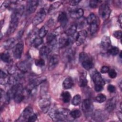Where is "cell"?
Returning a JSON list of instances; mask_svg holds the SVG:
<instances>
[{
    "instance_id": "cell-1",
    "label": "cell",
    "mask_w": 122,
    "mask_h": 122,
    "mask_svg": "<svg viewBox=\"0 0 122 122\" xmlns=\"http://www.w3.org/2000/svg\"><path fill=\"white\" fill-rule=\"evenodd\" d=\"M70 110L66 108L52 109L49 113L50 117L56 121H63L70 115Z\"/></svg>"
},
{
    "instance_id": "cell-2",
    "label": "cell",
    "mask_w": 122,
    "mask_h": 122,
    "mask_svg": "<svg viewBox=\"0 0 122 122\" xmlns=\"http://www.w3.org/2000/svg\"><path fill=\"white\" fill-rule=\"evenodd\" d=\"M79 61L82 67L87 70H89L93 67L92 58L86 52H82L79 54Z\"/></svg>"
},
{
    "instance_id": "cell-3",
    "label": "cell",
    "mask_w": 122,
    "mask_h": 122,
    "mask_svg": "<svg viewBox=\"0 0 122 122\" xmlns=\"http://www.w3.org/2000/svg\"><path fill=\"white\" fill-rule=\"evenodd\" d=\"M39 105L41 110L44 113H46L49 109L51 105V100L50 97L47 94L41 95V98L39 101Z\"/></svg>"
},
{
    "instance_id": "cell-4",
    "label": "cell",
    "mask_w": 122,
    "mask_h": 122,
    "mask_svg": "<svg viewBox=\"0 0 122 122\" xmlns=\"http://www.w3.org/2000/svg\"><path fill=\"white\" fill-rule=\"evenodd\" d=\"M75 34L73 36H69L65 34H62L59 39V45L60 48H64L70 45L73 41L75 40L76 38Z\"/></svg>"
},
{
    "instance_id": "cell-5",
    "label": "cell",
    "mask_w": 122,
    "mask_h": 122,
    "mask_svg": "<svg viewBox=\"0 0 122 122\" xmlns=\"http://www.w3.org/2000/svg\"><path fill=\"white\" fill-rule=\"evenodd\" d=\"M111 10L109 5L106 3L102 4L99 7V14L101 18L104 20H107L109 17Z\"/></svg>"
},
{
    "instance_id": "cell-6",
    "label": "cell",
    "mask_w": 122,
    "mask_h": 122,
    "mask_svg": "<svg viewBox=\"0 0 122 122\" xmlns=\"http://www.w3.org/2000/svg\"><path fill=\"white\" fill-rule=\"evenodd\" d=\"M46 16V12L44 8L41 9L37 13L32 20V23L34 25H37L41 23Z\"/></svg>"
},
{
    "instance_id": "cell-7",
    "label": "cell",
    "mask_w": 122,
    "mask_h": 122,
    "mask_svg": "<svg viewBox=\"0 0 122 122\" xmlns=\"http://www.w3.org/2000/svg\"><path fill=\"white\" fill-rule=\"evenodd\" d=\"M81 108L82 111L86 115L91 114L93 109L92 103L89 99H85L82 102Z\"/></svg>"
},
{
    "instance_id": "cell-8",
    "label": "cell",
    "mask_w": 122,
    "mask_h": 122,
    "mask_svg": "<svg viewBox=\"0 0 122 122\" xmlns=\"http://www.w3.org/2000/svg\"><path fill=\"white\" fill-rule=\"evenodd\" d=\"M33 113L32 108L28 106L26 107L22 112L18 121H28L29 118Z\"/></svg>"
},
{
    "instance_id": "cell-9",
    "label": "cell",
    "mask_w": 122,
    "mask_h": 122,
    "mask_svg": "<svg viewBox=\"0 0 122 122\" xmlns=\"http://www.w3.org/2000/svg\"><path fill=\"white\" fill-rule=\"evenodd\" d=\"M87 36V33L85 30H82L79 31L76 36L75 38V43L78 46L81 45L82 44Z\"/></svg>"
},
{
    "instance_id": "cell-10",
    "label": "cell",
    "mask_w": 122,
    "mask_h": 122,
    "mask_svg": "<svg viewBox=\"0 0 122 122\" xmlns=\"http://www.w3.org/2000/svg\"><path fill=\"white\" fill-rule=\"evenodd\" d=\"M92 119L97 122L104 121L107 119L106 114L101 110H96L92 115Z\"/></svg>"
},
{
    "instance_id": "cell-11",
    "label": "cell",
    "mask_w": 122,
    "mask_h": 122,
    "mask_svg": "<svg viewBox=\"0 0 122 122\" xmlns=\"http://www.w3.org/2000/svg\"><path fill=\"white\" fill-rule=\"evenodd\" d=\"M39 5L38 0H29L27 2L26 12L28 14L33 13L36 10Z\"/></svg>"
},
{
    "instance_id": "cell-12",
    "label": "cell",
    "mask_w": 122,
    "mask_h": 122,
    "mask_svg": "<svg viewBox=\"0 0 122 122\" xmlns=\"http://www.w3.org/2000/svg\"><path fill=\"white\" fill-rule=\"evenodd\" d=\"M23 50V44L19 42L16 44L13 50V56L15 58L19 59L21 58Z\"/></svg>"
},
{
    "instance_id": "cell-13",
    "label": "cell",
    "mask_w": 122,
    "mask_h": 122,
    "mask_svg": "<svg viewBox=\"0 0 122 122\" xmlns=\"http://www.w3.org/2000/svg\"><path fill=\"white\" fill-rule=\"evenodd\" d=\"M92 79L95 85H99L103 86L105 84L104 80L102 78L100 73L98 71H96L93 73Z\"/></svg>"
},
{
    "instance_id": "cell-14",
    "label": "cell",
    "mask_w": 122,
    "mask_h": 122,
    "mask_svg": "<svg viewBox=\"0 0 122 122\" xmlns=\"http://www.w3.org/2000/svg\"><path fill=\"white\" fill-rule=\"evenodd\" d=\"M59 62V57L57 55H52L49 62L48 64V69L49 70L51 71L53 70L58 64Z\"/></svg>"
},
{
    "instance_id": "cell-15",
    "label": "cell",
    "mask_w": 122,
    "mask_h": 122,
    "mask_svg": "<svg viewBox=\"0 0 122 122\" xmlns=\"http://www.w3.org/2000/svg\"><path fill=\"white\" fill-rule=\"evenodd\" d=\"M116 102V100L115 97L109 99L105 104L106 110L109 112H112L115 108Z\"/></svg>"
},
{
    "instance_id": "cell-16",
    "label": "cell",
    "mask_w": 122,
    "mask_h": 122,
    "mask_svg": "<svg viewBox=\"0 0 122 122\" xmlns=\"http://www.w3.org/2000/svg\"><path fill=\"white\" fill-rule=\"evenodd\" d=\"M58 21L62 27H65L68 21L66 13L64 12H61L58 16Z\"/></svg>"
},
{
    "instance_id": "cell-17",
    "label": "cell",
    "mask_w": 122,
    "mask_h": 122,
    "mask_svg": "<svg viewBox=\"0 0 122 122\" xmlns=\"http://www.w3.org/2000/svg\"><path fill=\"white\" fill-rule=\"evenodd\" d=\"M83 10L82 9L79 8L77 10H72L70 13L71 17L74 19H78L81 18L83 15Z\"/></svg>"
},
{
    "instance_id": "cell-18",
    "label": "cell",
    "mask_w": 122,
    "mask_h": 122,
    "mask_svg": "<svg viewBox=\"0 0 122 122\" xmlns=\"http://www.w3.org/2000/svg\"><path fill=\"white\" fill-rule=\"evenodd\" d=\"M101 47L103 50H108L111 46V41L108 36H105L102 37L101 43Z\"/></svg>"
},
{
    "instance_id": "cell-19",
    "label": "cell",
    "mask_w": 122,
    "mask_h": 122,
    "mask_svg": "<svg viewBox=\"0 0 122 122\" xmlns=\"http://www.w3.org/2000/svg\"><path fill=\"white\" fill-rule=\"evenodd\" d=\"M30 64L25 61H22L21 62H20L18 65L17 66L19 68V69L21 71L23 72V73L27 71L30 67Z\"/></svg>"
},
{
    "instance_id": "cell-20",
    "label": "cell",
    "mask_w": 122,
    "mask_h": 122,
    "mask_svg": "<svg viewBox=\"0 0 122 122\" xmlns=\"http://www.w3.org/2000/svg\"><path fill=\"white\" fill-rule=\"evenodd\" d=\"M77 29V24H71L66 30L65 34L68 36H73L75 34Z\"/></svg>"
},
{
    "instance_id": "cell-21",
    "label": "cell",
    "mask_w": 122,
    "mask_h": 122,
    "mask_svg": "<svg viewBox=\"0 0 122 122\" xmlns=\"http://www.w3.org/2000/svg\"><path fill=\"white\" fill-rule=\"evenodd\" d=\"M52 50L48 46H43L40 50V55L42 57L47 58Z\"/></svg>"
},
{
    "instance_id": "cell-22",
    "label": "cell",
    "mask_w": 122,
    "mask_h": 122,
    "mask_svg": "<svg viewBox=\"0 0 122 122\" xmlns=\"http://www.w3.org/2000/svg\"><path fill=\"white\" fill-rule=\"evenodd\" d=\"M10 77L8 74L2 71V69L0 70V83L1 84H6L9 83Z\"/></svg>"
},
{
    "instance_id": "cell-23",
    "label": "cell",
    "mask_w": 122,
    "mask_h": 122,
    "mask_svg": "<svg viewBox=\"0 0 122 122\" xmlns=\"http://www.w3.org/2000/svg\"><path fill=\"white\" fill-rule=\"evenodd\" d=\"M73 85V81L72 79L70 77L66 78L62 83L63 88L65 89H71Z\"/></svg>"
},
{
    "instance_id": "cell-24",
    "label": "cell",
    "mask_w": 122,
    "mask_h": 122,
    "mask_svg": "<svg viewBox=\"0 0 122 122\" xmlns=\"http://www.w3.org/2000/svg\"><path fill=\"white\" fill-rule=\"evenodd\" d=\"M65 58L68 62L72 61L74 57V53L71 49H69L67 50L64 53Z\"/></svg>"
},
{
    "instance_id": "cell-25",
    "label": "cell",
    "mask_w": 122,
    "mask_h": 122,
    "mask_svg": "<svg viewBox=\"0 0 122 122\" xmlns=\"http://www.w3.org/2000/svg\"><path fill=\"white\" fill-rule=\"evenodd\" d=\"M15 40L13 38H10L5 41L3 43V47L6 49H9L12 47L15 43Z\"/></svg>"
},
{
    "instance_id": "cell-26",
    "label": "cell",
    "mask_w": 122,
    "mask_h": 122,
    "mask_svg": "<svg viewBox=\"0 0 122 122\" xmlns=\"http://www.w3.org/2000/svg\"><path fill=\"white\" fill-rule=\"evenodd\" d=\"M0 58L1 60L7 63H10L11 62V59L10 55L8 52H4L0 54Z\"/></svg>"
},
{
    "instance_id": "cell-27",
    "label": "cell",
    "mask_w": 122,
    "mask_h": 122,
    "mask_svg": "<svg viewBox=\"0 0 122 122\" xmlns=\"http://www.w3.org/2000/svg\"><path fill=\"white\" fill-rule=\"evenodd\" d=\"M18 25V22L10 21L9 25V27L7 31V33H8V34H10L13 33L15 31V30H16Z\"/></svg>"
},
{
    "instance_id": "cell-28",
    "label": "cell",
    "mask_w": 122,
    "mask_h": 122,
    "mask_svg": "<svg viewBox=\"0 0 122 122\" xmlns=\"http://www.w3.org/2000/svg\"><path fill=\"white\" fill-rule=\"evenodd\" d=\"M61 98L64 103H68L71 99V95L70 93L67 91L63 92L61 94Z\"/></svg>"
},
{
    "instance_id": "cell-29",
    "label": "cell",
    "mask_w": 122,
    "mask_h": 122,
    "mask_svg": "<svg viewBox=\"0 0 122 122\" xmlns=\"http://www.w3.org/2000/svg\"><path fill=\"white\" fill-rule=\"evenodd\" d=\"M88 83V81L86 79V75H84V73H82L80 77L79 84V86L82 87H85Z\"/></svg>"
},
{
    "instance_id": "cell-30",
    "label": "cell",
    "mask_w": 122,
    "mask_h": 122,
    "mask_svg": "<svg viewBox=\"0 0 122 122\" xmlns=\"http://www.w3.org/2000/svg\"><path fill=\"white\" fill-rule=\"evenodd\" d=\"M98 30V24L97 21L90 24V31L92 35L96 33Z\"/></svg>"
},
{
    "instance_id": "cell-31",
    "label": "cell",
    "mask_w": 122,
    "mask_h": 122,
    "mask_svg": "<svg viewBox=\"0 0 122 122\" xmlns=\"http://www.w3.org/2000/svg\"><path fill=\"white\" fill-rule=\"evenodd\" d=\"M107 52L112 56H115L117 55L119 52V49L117 47L111 46L108 50Z\"/></svg>"
},
{
    "instance_id": "cell-32",
    "label": "cell",
    "mask_w": 122,
    "mask_h": 122,
    "mask_svg": "<svg viewBox=\"0 0 122 122\" xmlns=\"http://www.w3.org/2000/svg\"><path fill=\"white\" fill-rule=\"evenodd\" d=\"M81 112L78 109H74L70 112V115L73 119H77L81 117Z\"/></svg>"
},
{
    "instance_id": "cell-33",
    "label": "cell",
    "mask_w": 122,
    "mask_h": 122,
    "mask_svg": "<svg viewBox=\"0 0 122 122\" xmlns=\"http://www.w3.org/2000/svg\"><path fill=\"white\" fill-rule=\"evenodd\" d=\"M61 5V2L60 1H57L53 4H52L48 10V12L49 13H51L53 11H54L55 10L58 9Z\"/></svg>"
},
{
    "instance_id": "cell-34",
    "label": "cell",
    "mask_w": 122,
    "mask_h": 122,
    "mask_svg": "<svg viewBox=\"0 0 122 122\" xmlns=\"http://www.w3.org/2000/svg\"><path fill=\"white\" fill-rule=\"evenodd\" d=\"M48 31V29L46 26H42L39 30L38 34H39V37L40 38H43L47 33Z\"/></svg>"
},
{
    "instance_id": "cell-35",
    "label": "cell",
    "mask_w": 122,
    "mask_h": 122,
    "mask_svg": "<svg viewBox=\"0 0 122 122\" xmlns=\"http://www.w3.org/2000/svg\"><path fill=\"white\" fill-rule=\"evenodd\" d=\"M81 101V95L79 94H76L73 97L71 101V103L74 106H77L80 103Z\"/></svg>"
},
{
    "instance_id": "cell-36",
    "label": "cell",
    "mask_w": 122,
    "mask_h": 122,
    "mask_svg": "<svg viewBox=\"0 0 122 122\" xmlns=\"http://www.w3.org/2000/svg\"><path fill=\"white\" fill-rule=\"evenodd\" d=\"M43 42V40L42 38H40V37H36L32 41V44L33 47L36 48L41 45Z\"/></svg>"
},
{
    "instance_id": "cell-37",
    "label": "cell",
    "mask_w": 122,
    "mask_h": 122,
    "mask_svg": "<svg viewBox=\"0 0 122 122\" xmlns=\"http://www.w3.org/2000/svg\"><path fill=\"white\" fill-rule=\"evenodd\" d=\"M86 22L90 25L91 23L97 21L96 16L93 13H91L87 18V19H86Z\"/></svg>"
},
{
    "instance_id": "cell-38",
    "label": "cell",
    "mask_w": 122,
    "mask_h": 122,
    "mask_svg": "<svg viewBox=\"0 0 122 122\" xmlns=\"http://www.w3.org/2000/svg\"><path fill=\"white\" fill-rule=\"evenodd\" d=\"M106 100V96L102 93H100L98 94L95 98V100L96 102L99 103H102L105 101Z\"/></svg>"
},
{
    "instance_id": "cell-39",
    "label": "cell",
    "mask_w": 122,
    "mask_h": 122,
    "mask_svg": "<svg viewBox=\"0 0 122 122\" xmlns=\"http://www.w3.org/2000/svg\"><path fill=\"white\" fill-rule=\"evenodd\" d=\"M101 2L102 1L97 0H90L89 3V6L91 8H96L98 7V4Z\"/></svg>"
},
{
    "instance_id": "cell-40",
    "label": "cell",
    "mask_w": 122,
    "mask_h": 122,
    "mask_svg": "<svg viewBox=\"0 0 122 122\" xmlns=\"http://www.w3.org/2000/svg\"><path fill=\"white\" fill-rule=\"evenodd\" d=\"M35 65L38 67H42L45 65V61L43 58H40L39 59L36 60L35 61Z\"/></svg>"
},
{
    "instance_id": "cell-41",
    "label": "cell",
    "mask_w": 122,
    "mask_h": 122,
    "mask_svg": "<svg viewBox=\"0 0 122 122\" xmlns=\"http://www.w3.org/2000/svg\"><path fill=\"white\" fill-rule=\"evenodd\" d=\"M109 76L112 79L115 78L117 76V72L114 69H110L108 72Z\"/></svg>"
},
{
    "instance_id": "cell-42",
    "label": "cell",
    "mask_w": 122,
    "mask_h": 122,
    "mask_svg": "<svg viewBox=\"0 0 122 122\" xmlns=\"http://www.w3.org/2000/svg\"><path fill=\"white\" fill-rule=\"evenodd\" d=\"M113 36L117 39H120L122 38V31L121 30H116L113 32Z\"/></svg>"
},
{
    "instance_id": "cell-43",
    "label": "cell",
    "mask_w": 122,
    "mask_h": 122,
    "mask_svg": "<svg viewBox=\"0 0 122 122\" xmlns=\"http://www.w3.org/2000/svg\"><path fill=\"white\" fill-rule=\"evenodd\" d=\"M37 118V116L36 115V114H35L34 113H33L28 119V121L29 122H35Z\"/></svg>"
},
{
    "instance_id": "cell-44",
    "label": "cell",
    "mask_w": 122,
    "mask_h": 122,
    "mask_svg": "<svg viewBox=\"0 0 122 122\" xmlns=\"http://www.w3.org/2000/svg\"><path fill=\"white\" fill-rule=\"evenodd\" d=\"M107 89H108V91L111 92V93H113V92H114L115 90H116V88L115 87L112 85V84H109L108 85V87H107Z\"/></svg>"
},
{
    "instance_id": "cell-45",
    "label": "cell",
    "mask_w": 122,
    "mask_h": 122,
    "mask_svg": "<svg viewBox=\"0 0 122 122\" xmlns=\"http://www.w3.org/2000/svg\"><path fill=\"white\" fill-rule=\"evenodd\" d=\"M109 70H110V68L108 66H104L102 67L101 69V72H102V73H108Z\"/></svg>"
},
{
    "instance_id": "cell-46",
    "label": "cell",
    "mask_w": 122,
    "mask_h": 122,
    "mask_svg": "<svg viewBox=\"0 0 122 122\" xmlns=\"http://www.w3.org/2000/svg\"><path fill=\"white\" fill-rule=\"evenodd\" d=\"M80 0H71L69 1V3L71 6H76L77 5L79 2H80Z\"/></svg>"
},
{
    "instance_id": "cell-47",
    "label": "cell",
    "mask_w": 122,
    "mask_h": 122,
    "mask_svg": "<svg viewBox=\"0 0 122 122\" xmlns=\"http://www.w3.org/2000/svg\"><path fill=\"white\" fill-rule=\"evenodd\" d=\"M103 86L99 85H94V89L96 92H99L103 90Z\"/></svg>"
},
{
    "instance_id": "cell-48",
    "label": "cell",
    "mask_w": 122,
    "mask_h": 122,
    "mask_svg": "<svg viewBox=\"0 0 122 122\" xmlns=\"http://www.w3.org/2000/svg\"><path fill=\"white\" fill-rule=\"evenodd\" d=\"M122 14H121L118 17V22L120 23L121 27L122 26Z\"/></svg>"
},
{
    "instance_id": "cell-49",
    "label": "cell",
    "mask_w": 122,
    "mask_h": 122,
    "mask_svg": "<svg viewBox=\"0 0 122 122\" xmlns=\"http://www.w3.org/2000/svg\"><path fill=\"white\" fill-rule=\"evenodd\" d=\"M117 115H118V118H119V119H120V120L121 121H122V114L121 111H120V112H118V113Z\"/></svg>"
},
{
    "instance_id": "cell-50",
    "label": "cell",
    "mask_w": 122,
    "mask_h": 122,
    "mask_svg": "<svg viewBox=\"0 0 122 122\" xmlns=\"http://www.w3.org/2000/svg\"><path fill=\"white\" fill-rule=\"evenodd\" d=\"M120 58H122V51H121L120 52Z\"/></svg>"
},
{
    "instance_id": "cell-51",
    "label": "cell",
    "mask_w": 122,
    "mask_h": 122,
    "mask_svg": "<svg viewBox=\"0 0 122 122\" xmlns=\"http://www.w3.org/2000/svg\"><path fill=\"white\" fill-rule=\"evenodd\" d=\"M121 84H122V83H121V82H120V85H121ZM121 87H121V86H120V88H121Z\"/></svg>"
}]
</instances>
